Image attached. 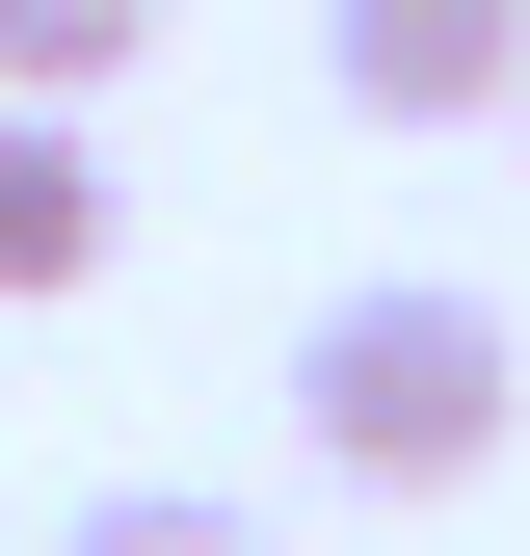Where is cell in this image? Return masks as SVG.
I'll return each instance as SVG.
<instances>
[{"label":"cell","mask_w":530,"mask_h":556,"mask_svg":"<svg viewBox=\"0 0 530 556\" xmlns=\"http://www.w3.org/2000/svg\"><path fill=\"white\" fill-rule=\"evenodd\" d=\"M292 425H318V477H371V504H451V477L530 425V344H504V292L398 265V292H318V344H292Z\"/></svg>","instance_id":"6da1fadb"},{"label":"cell","mask_w":530,"mask_h":556,"mask_svg":"<svg viewBox=\"0 0 530 556\" xmlns=\"http://www.w3.org/2000/svg\"><path fill=\"white\" fill-rule=\"evenodd\" d=\"M318 80L371 132H478V106H530V0H318Z\"/></svg>","instance_id":"7a4b0ae2"},{"label":"cell","mask_w":530,"mask_h":556,"mask_svg":"<svg viewBox=\"0 0 530 556\" xmlns=\"http://www.w3.org/2000/svg\"><path fill=\"white\" fill-rule=\"evenodd\" d=\"M106 132L80 106H0V318H53V292H106Z\"/></svg>","instance_id":"3957f363"},{"label":"cell","mask_w":530,"mask_h":556,"mask_svg":"<svg viewBox=\"0 0 530 556\" xmlns=\"http://www.w3.org/2000/svg\"><path fill=\"white\" fill-rule=\"evenodd\" d=\"M160 53V0H0V106H106Z\"/></svg>","instance_id":"277c9868"},{"label":"cell","mask_w":530,"mask_h":556,"mask_svg":"<svg viewBox=\"0 0 530 556\" xmlns=\"http://www.w3.org/2000/svg\"><path fill=\"white\" fill-rule=\"evenodd\" d=\"M80 556H265V504H213V477H106Z\"/></svg>","instance_id":"5b68a950"},{"label":"cell","mask_w":530,"mask_h":556,"mask_svg":"<svg viewBox=\"0 0 530 556\" xmlns=\"http://www.w3.org/2000/svg\"><path fill=\"white\" fill-rule=\"evenodd\" d=\"M504 132H530V106H504Z\"/></svg>","instance_id":"8992f818"}]
</instances>
